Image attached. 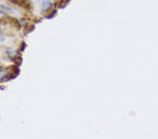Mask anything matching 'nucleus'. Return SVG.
Returning <instances> with one entry per match:
<instances>
[{
    "mask_svg": "<svg viewBox=\"0 0 158 139\" xmlns=\"http://www.w3.org/2000/svg\"><path fill=\"white\" fill-rule=\"evenodd\" d=\"M32 2H34V3H37V2H39V0H31Z\"/></svg>",
    "mask_w": 158,
    "mask_h": 139,
    "instance_id": "39448f33",
    "label": "nucleus"
},
{
    "mask_svg": "<svg viewBox=\"0 0 158 139\" xmlns=\"http://www.w3.org/2000/svg\"><path fill=\"white\" fill-rule=\"evenodd\" d=\"M5 41V37L0 34V42H4Z\"/></svg>",
    "mask_w": 158,
    "mask_h": 139,
    "instance_id": "20e7f679",
    "label": "nucleus"
},
{
    "mask_svg": "<svg viewBox=\"0 0 158 139\" xmlns=\"http://www.w3.org/2000/svg\"><path fill=\"white\" fill-rule=\"evenodd\" d=\"M1 7L4 11H6L7 12L10 13V14H17L18 12V10L15 9L14 8L8 7H6V6H1Z\"/></svg>",
    "mask_w": 158,
    "mask_h": 139,
    "instance_id": "f03ea898",
    "label": "nucleus"
},
{
    "mask_svg": "<svg viewBox=\"0 0 158 139\" xmlns=\"http://www.w3.org/2000/svg\"><path fill=\"white\" fill-rule=\"evenodd\" d=\"M52 7V3L50 0H43L42 3V11L46 12L50 10L51 8Z\"/></svg>",
    "mask_w": 158,
    "mask_h": 139,
    "instance_id": "f257e3e1",
    "label": "nucleus"
},
{
    "mask_svg": "<svg viewBox=\"0 0 158 139\" xmlns=\"http://www.w3.org/2000/svg\"><path fill=\"white\" fill-rule=\"evenodd\" d=\"M56 11L55 10V11H53L51 14L49 15H48V16H46V18H48V19H51V18H53L54 16H55V15H56Z\"/></svg>",
    "mask_w": 158,
    "mask_h": 139,
    "instance_id": "7ed1b4c3",
    "label": "nucleus"
}]
</instances>
